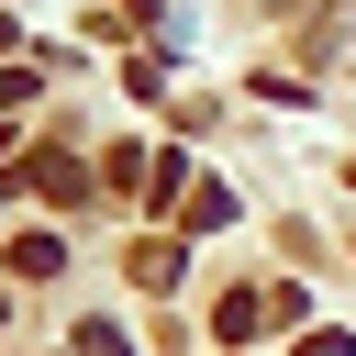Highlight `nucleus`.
<instances>
[{"instance_id": "obj_2", "label": "nucleus", "mask_w": 356, "mask_h": 356, "mask_svg": "<svg viewBox=\"0 0 356 356\" xmlns=\"http://www.w3.org/2000/svg\"><path fill=\"white\" fill-rule=\"evenodd\" d=\"M178 211H189V234H211V222H234V189H222V178H200Z\"/></svg>"}, {"instance_id": "obj_1", "label": "nucleus", "mask_w": 356, "mask_h": 356, "mask_svg": "<svg viewBox=\"0 0 356 356\" xmlns=\"http://www.w3.org/2000/svg\"><path fill=\"white\" fill-rule=\"evenodd\" d=\"M33 189H44V200H89V167H67V156H33Z\"/></svg>"}, {"instance_id": "obj_5", "label": "nucleus", "mask_w": 356, "mask_h": 356, "mask_svg": "<svg viewBox=\"0 0 356 356\" xmlns=\"http://www.w3.org/2000/svg\"><path fill=\"white\" fill-rule=\"evenodd\" d=\"M11 267H22V278H44V267H67V245H56V234H22V245H11Z\"/></svg>"}, {"instance_id": "obj_6", "label": "nucleus", "mask_w": 356, "mask_h": 356, "mask_svg": "<svg viewBox=\"0 0 356 356\" xmlns=\"http://www.w3.org/2000/svg\"><path fill=\"white\" fill-rule=\"evenodd\" d=\"M33 100V67H0V111H22Z\"/></svg>"}, {"instance_id": "obj_7", "label": "nucleus", "mask_w": 356, "mask_h": 356, "mask_svg": "<svg viewBox=\"0 0 356 356\" xmlns=\"http://www.w3.org/2000/svg\"><path fill=\"white\" fill-rule=\"evenodd\" d=\"M300 356H356V334H334V323H323V334H300Z\"/></svg>"}, {"instance_id": "obj_4", "label": "nucleus", "mask_w": 356, "mask_h": 356, "mask_svg": "<svg viewBox=\"0 0 356 356\" xmlns=\"http://www.w3.org/2000/svg\"><path fill=\"white\" fill-rule=\"evenodd\" d=\"M256 312H267L256 289H222V312H211V334H222V345H245V334H256Z\"/></svg>"}, {"instance_id": "obj_3", "label": "nucleus", "mask_w": 356, "mask_h": 356, "mask_svg": "<svg viewBox=\"0 0 356 356\" xmlns=\"http://www.w3.org/2000/svg\"><path fill=\"white\" fill-rule=\"evenodd\" d=\"M122 267H134V289H178V245H134Z\"/></svg>"}]
</instances>
